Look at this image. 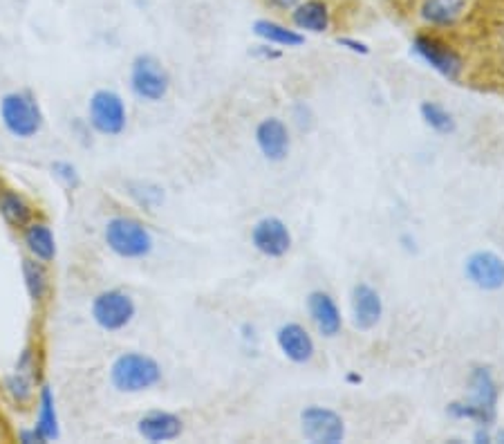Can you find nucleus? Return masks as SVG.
Here are the masks:
<instances>
[{"label": "nucleus", "instance_id": "1", "mask_svg": "<svg viewBox=\"0 0 504 444\" xmlns=\"http://www.w3.org/2000/svg\"><path fill=\"white\" fill-rule=\"evenodd\" d=\"M159 381H162V366L146 352H121L110 366V384L119 393H144V390L155 388Z\"/></svg>", "mask_w": 504, "mask_h": 444}, {"label": "nucleus", "instance_id": "2", "mask_svg": "<svg viewBox=\"0 0 504 444\" xmlns=\"http://www.w3.org/2000/svg\"><path fill=\"white\" fill-rule=\"evenodd\" d=\"M498 386L491 370L478 366L469 375V399L449 404V415L458 419H473L479 427H489L496 419Z\"/></svg>", "mask_w": 504, "mask_h": 444}, {"label": "nucleus", "instance_id": "3", "mask_svg": "<svg viewBox=\"0 0 504 444\" xmlns=\"http://www.w3.org/2000/svg\"><path fill=\"white\" fill-rule=\"evenodd\" d=\"M104 243L124 260H142L155 249V238L142 220L130 216H113L104 225Z\"/></svg>", "mask_w": 504, "mask_h": 444}, {"label": "nucleus", "instance_id": "4", "mask_svg": "<svg viewBox=\"0 0 504 444\" xmlns=\"http://www.w3.org/2000/svg\"><path fill=\"white\" fill-rule=\"evenodd\" d=\"M0 122L12 137L32 139L43 130L45 115L32 93L14 90L0 99Z\"/></svg>", "mask_w": 504, "mask_h": 444}, {"label": "nucleus", "instance_id": "5", "mask_svg": "<svg viewBox=\"0 0 504 444\" xmlns=\"http://www.w3.org/2000/svg\"><path fill=\"white\" fill-rule=\"evenodd\" d=\"M130 90L139 101L159 104L171 90V75L155 55H137L130 64Z\"/></svg>", "mask_w": 504, "mask_h": 444}, {"label": "nucleus", "instance_id": "6", "mask_svg": "<svg viewBox=\"0 0 504 444\" xmlns=\"http://www.w3.org/2000/svg\"><path fill=\"white\" fill-rule=\"evenodd\" d=\"M88 126L104 137H119L128 126V110L119 93L95 90L88 99Z\"/></svg>", "mask_w": 504, "mask_h": 444}, {"label": "nucleus", "instance_id": "7", "mask_svg": "<svg viewBox=\"0 0 504 444\" xmlns=\"http://www.w3.org/2000/svg\"><path fill=\"white\" fill-rule=\"evenodd\" d=\"M90 315L104 332H121L133 323L137 306L124 289H104L92 298Z\"/></svg>", "mask_w": 504, "mask_h": 444}, {"label": "nucleus", "instance_id": "8", "mask_svg": "<svg viewBox=\"0 0 504 444\" xmlns=\"http://www.w3.org/2000/svg\"><path fill=\"white\" fill-rule=\"evenodd\" d=\"M413 52L424 61L426 66L433 67L439 76L449 81H458L462 76L464 59L455 47L442 41L433 34H417L413 38Z\"/></svg>", "mask_w": 504, "mask_h": 444}, {"label": "nucleus", "instance_id": "9", "mask_svg": "<svg viewBox=\"0 0 504 444\" xmlns=\"http://www.w3.org/2000/svg\"><path fill=\"white\" fill-rule=\"evenodd\" d=\"M300 433L314 444H338L346 440V422L337 411L309 404L300 411Z\"/></svg>", "mask_w": 504, "mask_h": 444}, {"label": "nucleus", "instance_id": "10", "mask_svg": "<svg viewBox=\"0 0 504 444\" xmlns=\"http://www.w3.org/2000/svg\"><path fill=\"white\" fill-rule=\"evenodd\" d=\"M292 231L278 216H265L251 227V245L267 258H283L292 249Z\"/></svg>", "mask_w": 504, "mask_h": 444}, {"label": "nucleus", "instance_id": "11", "mask_svg": "<svg viewBox=\"0 0 504 444\" xmlns=\"http://www.w3.org/2000/svg\"><path fill=\"white\" fill-rule=\"evenodd\" d=\"M464 277L478 289L496 292L504 288V258L489 249L473 252L464 260Z\"/></svg>", "mask_w": 504, "mask_h": 444}, {"label": "nucleus", "instance_id": "12", "mask_svg": "<svg viewBox=\"0 0 504 444\" xmlns=\"http://www.w3.org/2000/svg\"><path fill=\"white\" fill-rule=\"evenodd\" d=\"M254 139L260 156L269 159V162H285L289 151H292V137H289L287 124L278 117H265L256 126Z\"/></svg>", "mask_w": 504, "mask_h": 444}, {"label": "nucleus", "instance_id": "13", "mask_svg": "<svg viewBox=\"0 0 504 444\" xmlns=\"http://www.w3.org/2000/svg\"><path fill=\"white\" fill-rule=\"evenodd\" d=\"M350 310H352V323L357 330L368 332L377 328V323L384 317V301L381 294L377 292L370 283H357L352 288L350 297Z\"/></svg>", "mask_w": 504, "mask_h": 444}, {"label": "nucleus", "instance_id": "14", "mask_svg": "<svg viewBox=\"0 0 504 444\" xmlns=\"http://www.w3.org/2000/svg\"><path fill=\"white\" fill-rule=\"evenodd\" d=\"M276 346L278 350L287 357L292 364H309L317 352V346H314L312 335L307 332V328L300 326V323H283V326L276 330Z\"/></svg>", "mask_w": 504, "mask_h": 444}, {"label": "nucleus", "instance_id": "15", "mask_svg": "<svg viewBox=\"0 0 504 444\" xmlns=\"http://www.w3.org/2000/svg\"><path fill=\"white\" fill-rule=\"evenodd\" d=\"M307 315L312 318L318 335L326 337V339H334V337L341 332L343 317L332 294L323 292V289H314V292H309Z\"/></svg>", "mask_w": 504, "mask_h": 444}, {"label": "nucleus", "instance_id": "16", "mask_svg": "<svg viewBox=\"0 0 504 444\" xmlns=\"http://www.w3.org/2000/svg\"><path fill=\"white\" fill-rule=\"evenodd\" d=\"M289 21L303 34H326L332 27V7L328 0H300L289 9Z\"/></svg>", "mask_w": 504, "mask_h": 444}, {"label": "nucleus", "instance_id": "17", "mask_svg": "<svg viewBox=\"0 0 504 444\" xmlns=\"http://www.w3.org/2000/svg\"><path fill=\"white\" fill-rule=\"evenodd\" d=\"M34 381H36V355L32 348H23L12 375L5 378V388L16 404H27L34 398Z\"/></svg>", "mask_w": 504, "mask_h": 444}, {"label": "nucleus", "instance_id": "18", "mask_svg": "<svg viewBox=\"0 0 504 444\" xmlns=\"http://www.w3.org/2000/svg\"><path fill=\"white\" fill-rule=\"evenodd\" d=\"M184 431L182 418L171 411H150L139 418L137 433L146 442H171L177 440Z\"/></svg>", "mask_w": 504, "mask_h": 444}, {"label": "nucleus", "instance_id": "19", "mask_svg": "<svg viewBox=\"0 0 504 444\" xmlns=\"http://www.w3.org/2000/svg\"><path fill=\"white\" fill-rule=\"evenodd\" d=\"M467 12V0H421L419 18L430 27H453Z\"/></svg>", "mask_w": 504, "mask_h": 444}, {"label": "nucleus", "instance_id": "20", "mask_svg": "<svg viewBox=\"0 0 504 444\" xmlns=\"http://www.w3.org/2000/svg\"><path fill=\"white\" fill-rule=\"evenodd\" d=\"M23 243H25L30 256H34L36 260L52 263L56 258L55 231L45 222H30L27 227H23Z\"/></svg>", "mask_w": 504, "mask_h": 444}, {"label": "nucleus", "instance_id": "21", "mask_svg": "<svg viewBox=\"0 0 504 444\" xmlns=\"http://www.w3.org/2000/svg\"><path fill=\"white\" fill-rule=\"evenodd\" d=\"M251 32L260 38L263 43L278 47H300L305 45V34L298 32L297 27H287L278 21H271V18H258L251 25Z\"/></svg>", "mask_w": 504, "mask_h": 444}, {"label": "nucleus", "instance_id": "22", "mask_svg": "<svg viewBox=\"0 0 504 444\" xmlns=\"http://www.w3.org/2000/svg\"><path fill=\"white\" fill-rule=\"evenodd\" d=\"M41 438L45 442H52L59 438V415H56V399L50 386H43L38 395V415L34 424Z\"/></svg>", "mask_w": 504, "mask_h": 444}, {"label": "nucleus", "instance_id": "23", "mask_svg": "<svg viewBox=\"0 0 504 444\" xmlns=\"http://www.w3.org/2000/svg\"><path fill=\"white\" fill-rule=\"evenodd\" d=\"M0 216L7 222L9 227H16V229H23L32 222V207L21 193L12 189L0 191Z\"/></svg>", "mask_w": 504, "mask_h": 444}, {"label": "nucleus", "instance_id": "24", "mask_svg": "<svg viewBox=\"0 0 504 444\" xmlns=\"http://www.w3.org/2000/svg\"><path fill=\"white\" fill-rule=\"evenodd\" d=\"M21 272L30 298L34 303H41L47 297V289H50V277H47L45 263L36 260L34 256L32 258H23Z\"/></svg>", "mask_w": 504, "mask_h": 444}, {"label": "nucleus", "instance_id": "25", "mask_svg": "<svg viewBox=\"0 0 504 444\" xmlns=\"http://www.w3.org/2000/svg\"><path fill=\"white\" fill-rule=\"evenodd\" d=\"M419 115L421 119H424L426 126L433 130V133L453 135L455 130H458V122H455L453 113L446 110L438 101H421Z\"/></svg>", "mask_w": 504, "mask_h": 444}, {"label": "nucleus", "instance_id": "26", "mask_svg": "<svg viewBox=\"0 0 504 444\" xmlns=\"http://www.w3.org/2000/svg\"><path fill=\"white\" fill-rule=\"evenodd\" d=\"M126 189H128V196L133 197L137 205L146 207V209H157L159 205L164 202V189L162 187L153 185V182H144V180H133L126 185Z\"/></svg>", "mask_w": 504, "mask_h": 444}, {"label": "nucleus", "instance_id": "27", "mask_svg": "<svg viewBox=\"0 0 504 444\" xmlns=\"http://www.w3.org/2000/svg\"><path fill=\"white\" fill-rule=\"evenodd\" d=\"M50 168L52 173H55L56 180H59L63 187H67V189H79L81 187L79 168H76L72 162H67V159H55Z\"/></svg>", "mask_w": 504, "mask_h": 444}, {"label": "nucleus", "instance_id": "28", "mask_svg": "<svg viewBox=\"0 0 504 444\" xmlns=\"http://www.w3.org/2000/svg\"><path fill=\"white\" fill-rule=\"evenodd\" d=\"M337 43L341 47H346V50L355 52V55H361V56L370 55V47H368L363 41H357V38H352V36H338Z\"/></svg>", "mask_w": 504, "mask_h": 444}, {"label": "nucleus", "instance_id": "29", "mask_svg": "<svg viewBox=\"0 0 504 444\" xmlns=\"http://www.w3.org/2000/svg\"><path fill=\"white\" fill-rule=\"evenodd\" d=\"M18 440L23 444H43L45 440L41 438V433L36 431V429H21L18 431Z\"/></svg>", "mask_w": 504, "mask_h": 444}, {"label": "nucleus", "instance_id": "30", "mask_svg": "<svg viewBox=\"0 0 504 444\" xmlns=\"http://www.w3.org/2000/svg\"><path fill=\"white\" fill-rule=\"evenodd\" d=\"M254 56H260V59H280V52L269 47V43H265V45L254 47Z\"/></svg>", "mask_w": 504, "mask_h": 444}, {"label": "nucleus", "instance_id": "31", "mask_svg": "<svg viewBox=\"0 0 504 444\" xmlns=\"http://www.w3.org/2000/svg\"><path fill=\"white\" fill-rule=\"evenodd\" d=\"M265 3L269 5V7L280 9V12H289V9H294L300 0H265Z\"/></svg>", "mask_w": 504, "mask_h": 444}, {"label": "nucleus", "instance_id": "32", "mask_svg": "<svg viewBox=\"0 0 504 444\" xmlns=\"http://www.w3.org/2000/svg\"><path fill=\"white\" fill-rule=\"evenodd\" d=\"M294 117H297V124L300 128H305L307 130L309 126H312V110H309V106H307V110H305V115H298L297 110H294Z\"/></svg>", "mask_w": 504, "mask_h": 444}, {"label": "nucleus", "instance_id": "33", "mask_svg": "<svg viewBox=\"0 0 504 444\" xmlns=\"http://www.w3.org/2000/svg\"><path fill=\"white\" fill-rule=\"evenodd\" d=\"M475 442H491V433L484 431V427H479V431L473 436Z\"/></svg>", "mask_w": 504, "mask_h": 444}, {"label": "nucleus", "instance_id": "34", "mask_svg": "<svg viewBox=\"0 0 504 444\" xmlns=\"http://www.w3.org/2000/svg\"><path fill=\"white\" fill-rule=\"evenodd\" d=\"M348 381H361V378H357V375H350V378H348Z\"/></svg>", "mask_w": 504, "mask_h": 444}, {"label": "nucleus", "instance_id": "35", "mask_svg": "<svg viewBox=\"0 0 504 444\" xmlns=\"http://www.w3.org/2000/svg\"><path fill=\"white\" fill-rule=\"evenodd\" d=\"M498 440H500V442H504V431L500 433V436H498Z\"/></svg>", "mask_w": 504, "mask_h": 444}]
</instances>
